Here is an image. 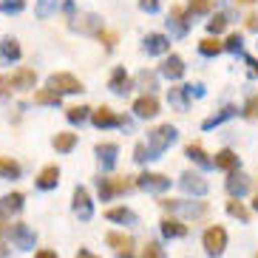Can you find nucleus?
Wrapping results in <instances>:
<instances>
[{
	"label": "nucleus",
	"instance_id": "obj_24",
	"mask_svg": "<svg viewBox=\"0 0 258 258\" xmlns=\"http://www.w3.org/2000/svg\"><path fill=\"white\" fill-rule=\"evenodd\" d=\"M0 176H3V179H17V176H20V165H17L15 159L0 156Z\"/></svg>",
	"mask_w": 258,
	"mask_h": 258
},
{
	"label": "nucleus",
	"instance_id": "obj_3",
	"mask_svg": "<svg viewBox=\"0 0 258 258\" xmlns=\"http://www.w3.org/2000/svg\"><path fill=\"white\" fill-rule=\"evenodd\" d=\"M176 139V128L173 125H159V128L151 131V137H148V148L151 153H162L165 148H170Z\"/></svg>",
	"mask_w": 258,
	"mask_h": 258
},
{
	"label": "nucleus",
	"instance_id": "obj_20",
	"mask_svg": "<svg viewBox=\"0 0 258 258\" xmlns=\"http://www.w3.org/2000/svg\"><path fill=\"white\" fill-rule=\"evenodd\" d=\"M74 145H77V134H71V131H62V134L54 137V151H60V153H69Z\"/></svg>",
	"mask_w": 258,
	"mask_h": 258
},
{
	"label": "nucleus",
	"instance_id": "obj_11",
	"mask_svg": "<svg viewBox=\"0 0 258 258\" xmlns=\"http://www.w3.org/2000/svg\"><path fill=\"white\" fill-rule=\"evenodd\" d=\"M57 182H60V167H57V165H46L43 170H40V176H37V187L51 190V187H57Z\"/></svg>",
	"mask_w": 258,
	"mask_h": 258
},
{
	"label": "nucleus",
	"instance_id": "obj_41",
	"mask_svg": "<svg viewBox=\"0 0 258 258\" xmlns=\"http://www.w3.org/2000/svg\"><path fill=\"white\" fill-rule=\"evenodd\" d=\"M139 9L142 12H156L159 9V0H139Z\"/></svg>",
	"mask_w": 258,
	"mask_h": 258
},
{
	"label": "nucleus",
	"instance_id": "obj_42",
	"mask_svg": "<svg viewBox=\"0 0 258 258\" xmlns=\"http://www.w3.org/2000/svg\"><path fill=\"white\" fill-rule=\"evenodd\" d=\"M244 26L250 31H258V15H247V20H244Z\"/></svg>",
	"mask_w": 258,
	"mask_h": 258
},
{
	"label": "nucleus",
	"instance_id": "obj_37",
	"mask_svg": "<svg viewBox=\"0 0 258 258\" xmlns=\"http://www.w3.org/2000/svg\"><path fill=\"white\" fill-rule=\"evenodd\" d=\"M97 37L102 40V43H105V48H108V51H111V48L116 46V40H119V37L114 34V31H105V29H102V31H97Z\"/></svg>",
	"mask_w": 258,
	"mask_h": 258
},
{
	"label": "nucleus",
	"instance_id": "obj_10",
	"mask_svg": "<svg viewBox=\"0 0 258 258\" xmlns=\"http://www.w3.org/2000/svg\"><path fill=\"white\" fill-rule=\"evenodd\" d=\"M162 74H165L167 80H179V77L184 74V60L179 54H170V57L162 62Z\"/></svg>",
	"mask_w": 258,
	"mask_h": 258
},
{
	"label": "nucleus",
	"instance_id": "obj_38",
	"mask_svg": "<svg viewBox=\"0 0 258 258\" xmlns=\"http://www.w3.org/2000/svg\"><path fill=\"white\" fill-rule=\"evenodd\" d=\"M134 153H137V156H134V159H137V162H145V159H153V153H151V148H148V145H145V142H139L137 148H134Z\"/></svg>",
	"mask_w": 258,
	"mask_h": 258
},
{
	"label": "nucleus",
	"instance_id": "obj_8",
	"mask_svg": "<svg viewBox=\"0 0 258 258\" xmlns=\"http://www.w3.org/2000/svg\"><path fill=\"white\" fill-rule=\"evenodd\" d=\"M91 122L97 125V128H114V125H119L122 119L108 105H102V108H97V111H91Z\"/></svg>",
	"mask_w": 258,
	"mask_h": 258
},
{
	"label": "nucleus",
	"instance_id": "obj_29",
	"mask_svg": "<svg viewBox=\"0 0 258 258\" xmlns=\"http://www.w3.org/2000/svg\"><path fill=\"white\" fill-rule=\"evenodd\" d=\"M105 216H108L111 221H122V224H125V221H134V219H137V216H134L128 207H111V210H105Z\"/></svg>",
	"mask_w": 258,
	"mask_h": 258
},
{
	"label": "nucleus",
	"instance_id": "obj_15",
	"mask_svg": "<svg viewBox=\"0 0 258 258\" xmlns=\"http://www.w3.org/2000/svg\"><path fill=\"white\" fill-rule=\"evenodd\" d=\"M97 153H99V162H102V167L108 170V167H114L119 148H116L114 142H105V145H97Z\"/></svg>",
	"mask_w": 258,
	"mask_h": 258
},
{
	"label": "nucleus",
	"instance_id": "obj_32",
	"mask_svg": "<svg viewBox=\"0 0 258 258\" xmlns=\"http://www.w3.org/2000/svg\"><path fill=\"white\" fill-rule=\"evenodd\" d=\"M235 114V105H227V108H221V114H216V116H210V119H205V128H213V125H219V122H224V119H230V116Z\"/></svg>",
	"mask_w": 258,
	"mask_h": 258
},
{
	"label": "nucleus",
	"instance_id": "obj_9",
	"mask_svg": "<svg viewBox=\"0 0 258 258\" xmlns=\"http://www.w3.org/2000/svg\"><path fill=\"white\" fill-rule=\"evenodd\" d=\"M74 210L77 213H80V219H85V221H88V219H91V199H88V190H85V187H77L74 190Z\"/></svg>",
	"mask_w": 258,
	"mask_h": 258
},
{
	"label": "nucleus",
	"instance_id": "obj_36",
	"mask_svg": "<svg viewBox=\"0 0 258 258\" xmlns=\"http://www.w3.org/2000/svg\"><path fill=\"white\" fill-rule=\"evenodd\" d=\"M244 116H247V119H258V94L247 99V105H244Z\"/></svg>",
	"mask_w": 258,
	"mask_h": 258
},
{
	"label": "nucleus",
	"instance_id": "obj_45",
	"mask_svg": "<svg viewBox=\"0 0 258 258\" xmlns=\"http://www.w3.org/2000/svg\"><path fill=\"white\" fill-rule=\"evenodd\" d=\"M34 258H57V252H51V250H40Z\"/></svg>",
	"mask_w": 258,
	"mask_h": 258
},
{
	"label": "nucleus",
	"instance_id": "obj_35",
	"mask_svg": "<svg viewBox=\"0 0 258 258\" xmlns=\"http://www.w3.org/2000/svg\"><path fill=\"white\" fill-rule=\"evenodd\" d=\"M142 258H165V252H162V247L156 241H151V244H145Z\"/></svg>",
	"mask_w": 258,
	"mask_h": 258
},
{
	"label": "nucleus",
	"instance_id": "obj_18",
	"mask_svg": "<svg viewBox=\"0 0 258 258\" xmlns=\"http://www.w3.org/2000/svg\"><path fill=\"white\" fill-rule=\"evenodd\" d=\"M105 241H108V247H114L116 252H131V235H125V233H108L105 235Z\"/></svg>",
	"mask_w": 258,
	"mask_h": 258
},
{
	"label": "nucleus",
	"instance_id": "obj_17",
	"mask_svg": "<svg viewBox=\"0 0 258 258\" xmlns=\"http://www.w3.org/2000/svg\"><path fill=\"white\" fill-rule=\"evenodd\" d=\"M182 187L187 190V193H199V196H202V193L207 190V182L199 173H184L182 176Z\"/></svg>",
	"mask_w": 258,
	"mask_h": 258
},
{
	"label": "nucleus",
	"instance_id": "obj_22",
	"mask_svg": "<svg viewBox=\"0 0 258 258\" xmlns=\"http://www.w3.org/2000/svg\"><path fill=\"white\" fill-rule=\"evenodd\" d=\"M247 187H250V179H247L244 173H230V179H227V190L233 193V196H235V193L241 196V193H244Z\"/></svg>",
	"mask_w": 258,
	"mask_h": 258
},
{
	"label": "nucleus",
	"instance_id": "obj_49",
	"mask_svg": "<svg viewBox=\"0 0 258 258\" xmlns=\"http://www.w3.org/2000/svg\"><path fill=\"white\" fill-rule=\"evenodd\" d=\"M238 3H255V0H238Z\"/></svg>",
	"mask_w": 258,
	"mask_h": 258
},
{
	"label": "nucleus",
	"instance_id": "obj_34",
	"mask_svg": "<svg viewBox=\"0 0 258 258\" xmlns=\"http://www.w3.org/2000/svg\"><path fill=\"white\" fill-rule=\"evenodd\" d=\"M241 46H244L241 34H230V37L221 43V48H227V51H241Z\"/></svg>",
	"mask_w": 258,
	"mask_h": 258
},
{
	"label": "nucleus",
	"instance_id": "obj_4",
	"mask_svg": "<svg viewBox=\"0 0 258 258\" xmlns=\"http://www.w3.org/2000/svg\"><path fill=\"white\" fill-rule=\"evenodd\" d=\"M227 247V230L221 227V224H213V227L205 230V250L210 255H221Z\"/></svg>",
	"mask_w": 258,
	"mask_h": 258
},
{
	"label": "nucleus",
	"instance_id": "obj_23",
	"mask_svg": "<svg viewBox=\"0 0 258 258\" xmlns=\"http://www.w3.org/2000/svg\"><path fill=\"white\" fill-rule=\"evenodd\" d=\"M60 94L57 91H51V88H40L37 94H34V102L37 105H60Z\"/></svg>",
	"mask_w": 258,
	"mask_h": 258
},
{
	"label": "nucleus",
	"instance_id": "obj_2",
	"mask_svg": "<svg viewBox=\"0 0 258 258\" xmlns=\"http://www.w3.org/2000/svg\"><path fill=\"white\" fill-rule=\"evenodd\" d=\"M48 88H51V91H57L60 97H62V94H80V91H85L83 83H80L74 74H66V71L48 77Z\"/></svg>",
	"mask_w": 258,
	"mask_h": 258
},
{
	"label": "nucleus",
	"instance_id": "obj_47",
	"mask_svg": "<svg viewBox=\"0 0 258 258\" xmlns=\"http://www.w3.org/2000/svg\"><path fill=\"white\" fill-rule=\"evenodd\" d=\"M77 258H99V255H94V252H88V250H80V252H77Z\"/></svg>",
	"mask_w": 258,
	"mask_h": 258
},
{
	"label": "nucleus",
	"instance_id": "obj_14",
	"mask_svg": "<svg viewBox=\"0 0 258 258\" xmlns=\"http://www.w3.org/2000/svg\"><path fill=\"white\" fill-rule=\"evenodd\" d=\"M213 165L221 167V170H235L238 167V156H235V151H230V148H224V151L216 153V159H213Z\"/></svg>",
	"mask_w": 258,
	"mask_h": 258
},
{
	"label": "nucleus",
	"instance_id": "obj_31",
	"mask_svg": "<svg viewBox=\"0 0 258 258\" xmlns=\"http://www.w3.org/2000/svg\"><path fill=\"white\" fill-rule=\"evenodd\" d=\"M170 17H173V23H176V29H179V31L187 29V20H184V17H187V9H184V6H173V9H170Z\"/></svg>",
	"mask_w": 258,
	"mask_h": 258
},
{
	"label": "nucleus",
	"instance_id": "obj_46",
	"mask_svg": "<svg viewBox=\"0 0 258 258\" xmlns=\"http://www.w3.org/2000/svg\"><path fill=\"white\" fill-rule=\"evenodd\" d=\"M9 91V80L6 77H0V94H6Z\"/></svg>",
	"mask_w": 258,
	"mask_h": 258
},
{
	"label": "nucleus",
	"instance_id": "obj_12",
	"mask_svg": "<svg viewBox=\"0 0 258 258\" xmlns=\"http://www.w3.org/2000/svg\"><path fill=\"white\" fill-rule=\"evenodd\" d=\"M145 51L148 54H167L170 51V40L165 34H148L145 37Z\"/></svg>",
	"mask_w": 258,
	"mask_h": 258
},
{
	"label": "nucleus",
	"instance_id": "obj_19",
	"mask_svg": "<svg viewBox=\"0 0 258 258\" xmlns=\"http://www.w3.org/2000/svg\"><path fill=\"white\" fill-rule=\"evenodd\" d=\"M187 94H190V88H187V85H176V88H170L167 99H170V105H173V108L184 111V108H187Z\"/></svg>",
	"mask_w": 258,
	"mask_h": 258
},
{
	"label": "nucleus",
	"instance_id": "obj_21",
	"mask_svg": "<svg viewBox=\"0 0 258 258\" xmlns=\"http://www.w3.org/2000/svg\"><path fill=\"white\" fill-rule=\"evenodd\" d=\"M162 233L170 235V238H182V235L187 233V227H184L179 219H165L162 221Z\"/></svg>",
	"mask_w": 258,
	"mask_h": 258
},
{
	"label": "nucleus",
	"instance_id": "obj_1",
	"mask_svg": "<svg viewBox=\"0 0 258 258\" xmlns=\"http://www.w3.org/2000/svg\"><path fill=\"white\" fill-rule=\"evenodd\" d=\"M131 187H134V179L131 176H102L99 179V196H102V202L119 196V193H125Z\"/></svg>",
	"mask_w": 258,
	"mask_h": 258
},
{
	"label": "nucleus",
	"instance_id": "obj_5",
	"mask_svg": "<svg viewBox=\"0 0 258 258\" xmlns=\"http://www.w3.org/2000/svg\"><path fill=\"white\" fill-rule=\"evenodd\" d=\"M134 114H137L139 119L156 116V114H159V99H156V97H151V94H145V97H139L137 102H134Z\"/></svg>",
	"mask_w": 258,
	"mask_h": 258
},
{
	"label": "nucleus",
	"instance_id": "obj_44",
	"mask_svg": "<svg viewBox=\"0 0 258 258\" xmlns=\"http://www.w3.org/2000/svg\"><path fill=\"white\" fill-rule=\"evenodd\" d=\"M247 66H250V74L258 77V60H255V57H247Z\"/></svg>",
	"mask_w": 258,
	"mask_h": 258
},
{
	"label": "nucleus",
	"instance_id": "obj_7",
	"mask_svg": "<svg viewBox=\"0 0 258 258\" xmlns=\"http://www.w3.org/2000/svg\"><path fill=\"white\" fill-rule=\"evenodd\" d=\"M134 184H139V187H145V190H167V184H170V179L167 176H162V173H142L139 179H134Z\"/></svg>",
	"mask_w": 258,
	"mask_h": 258
},
{
	"label": "nucleus",
	"instance_id": "obj_27",
	"mask_svg": "<svg viewBox=\"0 0 258 258\" xmlns=\"http://www.w3.org/2000/svg\"><path fill=\"white\" fill-rule=\"evenodd\" d=\"M66 116H69V122H74V125H77V122H85L88 116H91V108H88V105H71Z\"/></svg>",
	"mask_w": 258,
	"mask_h": 258
},
{
	"label": "nucleus",
	"instance_id": "obj_40",
	"mask_svg": "<svg viewBox=\"0 0 258 258\" xmlns=\"http://www.w3.org/2000/svg\"><path fill=\"white\" fill-rule=\"evenodd\" d=\"M210 0H190V12H207Z\"/></svg>",
	"mask_w": 258,
	"mask_h": 258
},
{
	"label": "nucleus",
	"instance_id": "obj_43",
	"mask_svg": "<svg viewBox=\"0 0 258 258\" xmlns=\"http://www.w3.org/2000/svg\"><path fill=\"white\" fill-rule=\"evenodd\" d=\"M139 83H142V85H148V88H153V83H156V77H153V74H142V77H139Z\"/></svg>",
	"mask_w": 258,
	"mask_h": 258
},
{
	"label": "nucleus",
	"instance_id": "obj_39",
	"mask_svg": "<svg viewBox=\"0 0 258 258\" xmlns=\"http://www.w3.org/2000/svg\"><path fill=\"white\" fill-rule=\"evenodd\" d=\"M15 238H17L20 244H29V241H31V233L23 227V224H15Z\"/></svg>",
	"mask_w": 258,
	"mask_h": 258
},
{
	"label": "nucleus",
	"instance_id": "obj_48",
	"mask_svg": "<svg viewBox=\"0 0 258 258\" xmlns=\"http://www.w3.org/2000/svg\"><path fill=\"white\" fill-rule=\"evenodd\" d=\"M252 207H255V210H258V193H255V202H252Z\"/></svg>",
	"mask_w": 258,
	"mask_h": 258
},
{
	"label": "nucleus",
	"instance_id": "obj_28",
	"mask_svg": "<svg viewBox=\"0 0 258 258\" xmlns=\"http://www.w3.org/2000/svg\"><path fill=\"white\" fill-rule=\"evenodd\" d=\"M227 213H230V216H235V219H241V221H250V210H247L238 199H230V202H227Z\"/></svg>",
	"mask_w": 258,
	"mask_h": 258
},
{
	"label": "nucleus",
	"instance_id": "obj_51",
	"mask_svg": "<svg viewBox=\"0 0 258 258\" xmlns=\"http://www.w3.org/2000/svg\"><path fill=\"white\" fill-rule=\"evenodd\" d=\"M255 258H258V255H255Z\"/></svg>",
	"mask_w": 258,
	"mask_h": 258
},
{
	"label": "nucleus",
	"instance_id": "obj_50",
	"mask_svg": "<svg viewBox=\"0 0 258 258\" xmlns=\"http://www.w3.org/2000/svg\"><path fill=\"white\" fill-rule=\"evenodd\" d=\"M122 258H131V252H122Z\"/></svg>",
	"mask_w": 258,
	"mask_h": 258
},
{
	"label": "nucleus",
	"instance_id": "obj_25",
	"mask_svg": "<svg viewBox=\"0 0 258 258\" xmlns=\"http://www.w3.org/2000/svg\"><path fill=\"white\" fill-rule=\"evenodd\" d=\"M20 205H23V193H9L0 202V216H6L9 210H20Z\"/></svg>",
	"mask_w": 258,
	"mask_h": 258
},
{
	"label": "nucleus",
	"instance_id": "obj_30",
	"mask_svg": "<svg viewBox=\"0 0 258 258\" xmlns=\"http://www.w3.org/2000/svg\"><path fill=\"white\" fill-rule=\"evenodd\" d=\"M0 54L9 57V60H17V57H20V46H17V40H3V43H0Z\"/></svg>",
	"mask_w": 258,
	"mask_h": 258
},
{
	"label": "nucleus",
	"instance_id": "obj_13",
	"mask_svg": "<svg viewBox=\"0 0 258 258\" xmlns=\"http://www.w3.org/2000/svg\"><path fill=\"white\" fill-rule=\"evenodd\" d=\"M131 85V77L125 74V69H114V74H111V80H108V88L114 94H125Z\"/></svg>",
	"mask_w": 258,
	"mask_h": 258
},
{
	"label": "nucleus",
	"instance_id": "obj_26",
	"mask_svg": "<svg viewBox=\"0 0 258 258\" xmlns=\"http://www.w3.org/2000/svg\"><path fill=\"white\" fill-rule=\"evenodd\" d=\"M199 51L207 54V57H213V54L224 51V48H221V40H219V37H205L202 43H199Z\"/></svg>",
	"mask_w": 258,
	"mask_h": 258
},
{
	"label": "nucleus",
	"instance_id": "obj_6",
	"mask_svg": "<svg viewBox=\"0 0 258 258\" xmlns=\"http://www.w3.org/2000/svg\"><path fill=\"white\" fill-rule=\"evenodd\" d=\"M9 80V88H20V91H26V88H34V83H37V74L31 69H17L12 77H6Z\"/></svg>",
	"mask_w": 258,
	"mask_h": 258
},
{
	"label": "nucleus",
	"instance_id": "obj_33",
	"mask_svg": "<svg viewBox=\"0 0 258 258\" xmlns=\"http://www.w3.org/2000/svg\"><path fill=\"white\" fill-rule=\"evenodd\" d=\"M224 26H227V15H213V20H207V29H210L213 34L224 31Z\"/></svg>",
	"mask_w": 258,
	"mask_h": 258
},
{
	"label": "nucleus",
	"instance_id": "obj_16",
	"mask_svg": "<svg viewBox=\"0 0 258 258\" xmlns=\"http://www.w3.org/2000/svg\"><path fill=\"white\" fill-rule=\"evenodd\" d=\"M184 153H187V156H190L193 162H196V165H202V167H213V159L205 153V148H202L199 142H190L187 148H184Z\"/></svg>",
	"mask_w": 258,
	"mask_h": 258
}]
</instances>
